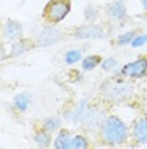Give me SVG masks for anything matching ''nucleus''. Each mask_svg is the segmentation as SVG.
I'll list each match as a JSON object with an SVG mask.
<instances>
[{
    "label": "nucleus",
    "instance_id": "nucleus-18",
    "mask_svg": "<svg viewBox=\"0 0 147 149\" xmlns=\"http://www.w3.org/2000/svg\"><path fill=\"white\" fill-rule=\"evenodd\" d=\"M117 65V61H115V59H105V61H103V63H101V66H103V70H112V68H113V66Z\"/></svg>",
    "mask_w": 147,
    "mask_h": 149
},
{
    "label": "nucleus",
    "instance_id": "nucleus-4",
    "mask_svg": "<svg viewBox=\"0 0 147 149\" xmlns=\"http://www.w3.org/2000/svg\"><path fill=\"white\" fill-rule=\"evenodd\" d=\"M134 136L139 142H147V119H140L134 124Z\"/></svg>",
    "mask_w": 147,
    "mask_h": 149
},
{
    "label": "nucleus",
    "instance_id": "nucleus-17",
    "mask_svg": "<svg viewBox=\"0 0 147 149\" xmlns=\"http://www.w3.org/2000/svg\"><path fill=\"white\" fill-rule=\"evenodd\" d=\"M144 42H147V37L146 36H139V37H135V39H132V46H134V47L142 46Z\"/></svg>",
    "mask_w": 147,
    "mask_h": 149
},
{
    "label": "nucleus",
    "instance_id": "nucleus-19",
    "mask_svg": "<svg viewBox=\"0 0 147 149\" xmlns=\"http://www.w3.org/2000/svg\"><path fill=\"white\" fill-rule=\"evenodd\" d=\"M142 5H144V7L147 9V0H142Z\"/></svg>",
    "mask_w": 147,
    "mask_h": 149
},
{
    "label": "nucleus",
    "instance_id": "nucleus-10",
    "mask_svg": "<svg viewBox=\"0 0 147 149\" xmlns=\"http://www.w3.org/2000/svg\"><path fill=\"white\" fill-rule=\"evenodd\" d=\"M98 63H100V58L98 56H88V58L83 59V70H86V71L88 70H93Z\"/></svg>",
    "mask_w": 147,
    "mask_h": 149
},
{
    "label": "nucleus",
    "instance_id": "nucleus-2",
    "mask_svg": "<svg viewBox=\"0 0 147 149\" xmlns=\"http://www.w3.org/2000/svg\"><path fill=\"white\" fill-rule=\"evenodd\" d=\"M68 12H69L68 0H51L44 10V15L49 22H59L68 15Z\"/></svg>",
    "mask_w": 147,
    "mask_h": 149
},
{
    "label": "nucleus",
    "instance_id": "nucleus-6",
    "mask_svg": "<svg viewBox=\"0 0 147 149\" xmlns=\"http://www.w3.org/2000/svg\"><path fill=\"white\" fill-rule=\"evenodd\" d=\"M20 24L19 22H14V20H9L7 22V29H5V36L9 39H19L20 37Z\"/></svg>",
    "mask_w": 147,
    "mask_h": 149
},
{
    "label": "nucleus",
    "instance_id": "nucleus-5",
    "mask_svg": "<svg viewBox=\"0 0 147 149\" xmlns=\"http://www.w3.org/2000/svg\"><path fill=\"white\" fill-rule=\"evenodd\" d=\"M76 37H101V31L98 27H80L76 31Z\"/></svg>",
    "mask_w": 147,
    "mask_h": 149
},
{
    "label": "nucleus",
    "instance_id": "nucleus-9",
    "mask_svg": "<svg viewBox=\"0 0 147 149\" xmlns=\"http://www.w3.org/2000/svg\"><path fill=\"white\" fill-rule=\"evenodd\" d=\"M54 146L56 148H71V142H69V132H68V130H63V132L56 137Z\"/></svg>",
    "mask_w": 147,
    "mask_h": 149
},
{
    "label": "nucleus",
    "instance_id": "nucleus-15",
    "mask_svg": "<svg viewBox=\"0 0 147 149\" xmlns=\"http://www.w3.org/2000/svg\"><path fill=\"white\" fill-rule=\"evenodd\" d=\"M36 141H37V144H41V146H47L49 144V136L47 134H37V137H36Z\"/></svg>",
    "mask_w": 147,
    "mask_h": 149
},
{
    "label": "nucleus",
    "instance_id": "nucleus-3",
    "mask_svg": "<svg viewBox=\"0 0 147 149\" xmlns=\"http://www.w3.org/2000/svg\"><path fill=\"white\" fill-rule=\"evenodd\" d=\"M146 71H147V59H137V61L129 63V65L123 68V74H127V76H134V78L144 76Z\"/></svg>",
    "mask_w": 147,
    "mask_h": 149
},
{
    "label": "nucleus",
    "instance_id": "nucleus-14",
    "mask_svg": "<svg viewBox=\"0 0 147 149\" xmlns=\"http://www.w3.org/2000/svg\"><path fill=\"white\" fill-rule=\"evenodd\" d=\"M132 39H134V32H127V34H123V36L119 37V44H127V42H132Z\"/></svg>",
    "mask_w": 147,
    "mask_h": 149
},
{
    "label": "nucleus",
    "instance_id": "nucleus-16",
    "mask_svg": "<svg viewBox=\"0 0 147 149\" xmlns=\"http://www.w3.org/2000/svg\"><path fill=\"white\" fill-rule=\"evenodd\" d=\"M59 127V120L58 119H49V120L46 122V129L47 130H54Z\"/></svg>",
    "mask_w": 147,
    "mask_h": 149
},
{
    "label": "nucleus",
    "instance_id": "nucleus-11",
    "mask_svg": "<svg viewBox=\"0 0 147 149\" xmlns=\"http://www.w3.org/2000/svg\"><path fill=\"white\" fill-rule=\"evenodd\" d=\"M29 102H31V98H29L27 93H22V95H19L17 98H15V105H17L20 110H26L27 109Z\"/></svg>",
    "mask_w": 147,
    "mask_h": 149
},
{
    "label": "nucleus",
    "instance_id": "nucleus-1",
    "mask_svg": "<svg viewBox=\"0 0 147 149\" xmlns=\"http://www.w3.org/2000/svg\"><path fill=\"white\" fill-rule=\"evenodd\" d=\"M101 136L103 139L108 142H122L127 139V127L123 125V122L117 117H110L103 122L101 127Z\"/></svg>",
    "mask_w": 147,
    "mask_h": 149
},
{
    "label": "nucleus",
    "instance_id": "nucleus-12",
    "mask_svg": "<svg viewBox=\"0 0 147 149\" xmlns=\"http://www.w3.org/2000/svg\"><path fill=\"white\" fill-rule=\"evenodd\" d=\"M80 58H81V53L80 51H68L66 53V63H69V65L71 63H76Z\"/></svg>",
    "mask_w": 147,
    "mask_h": 149
},
{
    "label": "nucleus",
    "instance_id": "nucleus-13",
    "mask_svg": "<svg viewBox=\"0 0 147 149\" xmlns=\"http://www.w3.org/2000/svg\"><path fill=\"white\" fill-rule=\"evenodd\" d=\"M88 146V142L85 141L83 136H76L73 137V142H71V148H86Z\"/></svg>",
    "mask_w": 147,
    "mask_h": 149
},
{
    "label": "nucleus",
    "instance_id": "nucleus-7",
    "mask_svg": "<svg viewBox=\"0 0 147 149\" xmlns=\"http://www.w3.org/2000/svg\"><path fill=\"white\" fill-rule=\"evenodd\" d=\"M108 14L113 19H123L125 17V7L122 2H113L112 5H108Z\"/></svg>",
    "mask_w": 147,
    "mask_h": 149
},
{
    "label": "nucleus",
    "instance_id": "nucleus-8",
    "mask_svg": "<svg viewBox=\"0 0 147 149\" xmlns=\"http://www.w3.org/2000/svg\"><path fill=\"white\" fill-rule=\"evenodd\" d=\"M58 37H59V34H58V32H54L53 29H51V31H44V32L41 34V37H39V44L47 46V44L54 42V39H58Z\"/></svg>",
    "mask_w": 147,
    "mask_h": 149
}]
</instances>
